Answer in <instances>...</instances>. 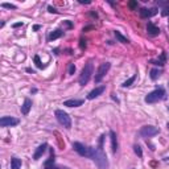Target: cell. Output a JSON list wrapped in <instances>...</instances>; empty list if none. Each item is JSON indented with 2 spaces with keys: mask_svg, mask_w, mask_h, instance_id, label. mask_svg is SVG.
Listing matches in <instances>:
<instances>
[{
  "mask_svg": "<svg viewBox=\"0 0 169 169\" xmlns=\"http://www.w3.org/2000/svg\"><path fill=\"white\" fill-rule=\"evenodd\" d=\"M82 105H83V100L82 99H69L63 102V106L66 107H80Z\"/></svg>",
  "mask_w": 169,
  "mask_h": 169,
  "instance_id": "30bf717a",
  "label": "cell"
},
{
  "mask_svg": "<svg viewBox=\"0 0 169 169\" xmlns=\"http://www.w3.org/2000/svg\"><path fill=\"white\" fill-rule=\"evenodd\" d=\"M75 73V65L74 63H70L69 65V74L71 75V74H74Z\"/></svg>",
  "mask_w": 169,
  "mask_h": 169,
  "instance_id": "cb8c5ba5",
  "label": "cell"
},
{
  "mask_svg": "<svg viewBox=\"0 0 169 169\" xmlns=\"http://www.w3.org/2000/svg\"><path fill=\"white\" fill-rule=\"evenodd\" d=\"M134 149H135V153H136V154H138V156H139V157H141V156H143V152H141V148H140V147H139V145H135V147H134Z\"/></svg>",
  "mask_w": 169,
  "mask_h": 169,
  "instance_id": "44dd1931",
  "label": "cell"
},
{
  "mask_svg": "<svg viewBox=\"0 0 169 169\" xmlns=\"http://www.w3.org/2000/svg\"><path fill=\"white\" fill-rule=\"evenodd\" d=\"M161 15H163V16H169V5H168V7H165V8L163 9Z\"/></svg>",
  "mask_w": 169,
  "mask_h": 169,
  "instance_id": "d4e9b609",
  "label": "cell"
},
{
  "mask_svg": "<svg viewBox=\"0 0 169 169\" xmlns=\"http://www.w3.org/2000/svg\"><path fill=\"white\" fill-rule=\"evenodd\" d=\"M23 23H17V24H13V28H17V27H21Z\"/></svg>",
  "mask_w": 169,
  "mask_h": 169,
  "instance_id": "f1b7e54d",
  "label": "cell"
},
{
  "mask_svg": "<svg viewBox=\"0 0 169 169\" xmlns=\"http://www.w3.org/2000/svg\"><path fill=\"white\" fill-rule=\"evenodd\" d=\"M115 37H116L120 42H123V44H127V42H128L127 37H124L123 34H120V32H118V31H115Z\"/></svg>",
  "mask_w": 169,
  "mask_h": 169,
  "instance_id": "ac0fdd59",
  "label": "cell"
},
{
  "mask_svg": "<svg viewBox=\"0 0 169 169\" xmlns=\"http://www.w3.org/2000/svg\"><path fill=\"white\" fill-rule=\"evenodd\" d=\"M110 67H111L110 62L100 63L99 67H98V70H96V73H95V82H100V81H102L103 78H105V75L107 74V71L110 70Z\"/></svg>",
  "mask_w": 169,
  "mask_h": 169,
  "instance_id": "5b68a950",
  "label": "cell"
},
{
  "mask_svg": "<svg viewBox=\"0 0 169 169\" xmlns=\"http://www.w3.org/2000/svg\"><path fill=\"white\" fill-rule=\"evenodd\" d=\"M135 80H136V75H134V77H131L129 80H127V81H125L124 83H123V87H128V86H131V85L135 82Z\"/></svg>",
  "mask_w": 169,
  "mask_h": 169,
  "instance_id": "d6986e66",
  "label": "cell"
},
{
  "mask_svg": "<svg viewBox=\"0 0 169 169\" xmlns=\"http://www.w3.org/2000/svg\"><path fill=\"white\" fill-rule=\"evenodd\" d=\"M168 109H169V107H168Z\"/></svg>",
  "mask_w": 169,
  "mask_h": 169,
  "instance_id": "4dcf8cb0",
  "label": "cell"
},
{
  "mask_svg": "<svg viewBox=\"0 0 169 169\" xmlns=\"http://www.w3.org/2000/svg\"><path fill=\"white\" fill-rule=\"evenodd\" d=\"M21 168V160H19L17 157H13L11 161V169H20Z\"/></svg>",
  "mask_w": 169,
  "mask_h": 169,
  "instance_id": "2e32d148",
  "label": "cell"
},
{
  "mask_svg": "<svg viewBox=\"0 0 169 169\" xmlns=\"http://www.w3.org/2000/svg\"><path fill=\"white\" fill-rule=\"evenodd\" d=\"M110 138H111V148L112 152L115 153L118 151V139H116V134L114 131H110Z\"/></svg>",
  "mask_w": 169,
  "mask_h": 169,
  "instance_id": "4fadbf2b",
  "label": "cell"
},
{
  "mask_svg": "<svg viewBox=\"0 0 169 169\" xmlns=\"http://www.w3.org/2000/svg\"><path fill=\"white\" fill-rule=\"evenodd\" d=\"M32 109V100L31 99H25L23 106H21V112H23L24 115H28L29 114V111Z\"/></svg>",
  "mask_w": 169,
  "mask_h": 169,
  "instance_id": "8fae6325",
  "label": "cell"
},
{
  "mask_svg": "<svg viewBox=\"0 0 169 169\" xmlns=\"http://www.w3.org/2000/svg\"><path fill=\"white\" fill-rule=\"evenodd\" d=\"M73 148H74L75 152L80 154V156L91 157V148H89V147H85L82 143H78V141L73 143Z\"/></svg>",
  "mask_w": 169,
  "mask_h": 169,
  "instance_id": "8992f818",
  "label": "cell"
},
{
  "mask_svg": "<svg viewBox=\"0 0 169 169\" xmlns=\"http://www.w3.org/2000/svg\"><path fill=\"white\" fill-rule=\"evenodd\" d=\"M44 169H60V168H57L56 165H53V164H52V165H45V168H44Z\"/></svg>",
  "mask_w": 169,
  "mask_h": 169,
  "instance_id": "484cf974",
  "label": "cell"
},
{
  "mask_svg": "<svg viewBox=\"0 0 169 169\" xmlns=\"http://www.w3.org/2000/svg\"><path fill=\"white\" fill-rule=\"evenodd\" d=\"M147 31H148V33L151 36H157L160 33V29L154 24H152V23H148V25H147Z\"/></svg>",
  "mask_w": 169,
  "mask_h": 169,
  "instance_id": "5bb4252c",
  "label": "cell"
},
{
  "mask_svg": "<svg viewBox=\"0 0 169 169\" xmlns=\"http://www.w3.org/2000/svg\"><path fill=\"white\" fill-rule=\"evenodd\" d=\"M167 127H168V128H169V123H168V124H167Z\"/></svg>",
  "mask_w": 169,
  "mask_h": 169,
  "instance_id": "f546056e",
  "label": "cell"
},
{
  "mask_svg": "<svg viewBox=\"0 0 169 169\" xmlns=\"http://www.w3.org/2000/svg\"><path fill=\"white\" fill-rule=\"evenodd\" d=\"M48 9H49V12H50V13H56V12H57V11H56L54 8H53V7H48Z\"/></svg>",
  "mask_w": 169,
  "mask_h": 169,
  "instance_id": "4316f807",
  "label": "cell"
},
{
  "mask_svg": "<svg viewBox=\"0 0 169 169\" xmlns=\"http://www.w3.org/2000/svg\"><path fill=\"white\" fill-rule=\"evenodd\" d=\"M160 75V71L157 70V69H152L151 70V78L154 81V80H157V77Z\"/></svg>",
  "mask_w": 169,
  "mask_h": 169,
  "instance_id": "ffe728a7",
  "label": "cell"
},
{
  "mask_svg": "<svg viewBox=\"0 0 169 169\" xmlns=\"http://www.w3.org/2000/svg\"><path fill=\"white\" fill-rule=\"evenodd\" d=\"M20 123L19 119L16 118H12V116H3L0 119V125L2 127H13V125H17Z\"/></svg>",
  "mask_w": 169,
  "mask_h": 169,
  "instance_id": "ba28073f",
  "label": "cell"
},
{
  "mask_svg": "<svg viewBox=\"0 0 169 169\" xmlns=\"http://www.w3.org/2000/svg\"><path fill=\"white\" fill-rule=\"evenodd\" d=\"M2 7H4V8H9V9H15V8H16V5H13V4H8V3H3Z\"/></svg>",
  "mask_w": 169,
  "mask_h": 169,
  "instance_id": "603a6c76",
  "label": "cell"
},
{
  "mask_svg": "<svg viewBox=\"0 0 169 169\" xmlns=\"http://www.w3.org/2000/svg\"><path fill=\"white\" fill-rule=\"evenodd\" d=\"M129 7H131V8H135V7H136V2H129Z\"/></svg>",
  "mask_w": 169,
  "mask_h": 169,
  "instance_id": "83f0119b",
  "label": "cell"
},
{
  "mask_svg": "<svg viewBox=\"0 0 169 169\" xmlns=\"http://www.w3.org/2000/svg\"><path fill=\"white\" fill-rule=\"evenodd\" d=\"M93 71H94V66H93V62H87V63L85 65L83 69H82L81 75H80V83H81L82 86H85V85L90 81Z\"/></svg>",
  "mask_w": 169,
  "mask_h": 169,
  "instance_id": "7a4b0ae2",
  "label": "cell"
},
{
  "mask_svg": "<svg viewBox=\"0 0 169 169\" xmlns=\"http://www.w3.org/2000/svg\"><path fill=\"white\" fill-rule=\"evenodd\" d=\"M160 132V129L154 125H144V127L140 128V135L144 136V138H152V136L157 135Z\"/></svg>",
  "mask_w": 169,
  "mask_h": 169,
  "instance_id": "52a82bcc",
  "label": "cell"
},
{
  "mask_svg": "<svg viewBox=\"0 0 169 169\" xmlns=\"http://www.w3.org/2000/svg\"><path fill=\"white\" fill-rule=\"evenodd\" d=\"M164 94H165V91L163 89H156L145 96V102L147 103H156L164 98Z\"/></svg>",
  "mask_w": 169,
  "mask_h": 169,
  "instance_id": "277c9868",
  "label": "cell"
},
{
  "mask_svg": "<svg viewBox=\"0 0 169 169\" xmlns=\"http://www.w3.org/2000/svg\"><path fill=\"white\" fill-rule=\"evenodd\" d=\"M105 90H106V86H99V87H95L94 90H93V91L89 93L87 99H95L96 96H99L103 91H105Z\"/></svg>",
  "mask_w": 169,
  "mask_h": 169,
  "instance_id": "9c48e42d",
  "label": "cell"
},
{
  "mask_svg": "<svg viewBox=\"0 0 169 169\" xmlns=\"http://www.w3.org/2000/svg\"><path fill=\"white\" fill-rule=\"evenodd\" d=\"M46 148H48V145H46V144H41L37 149H36V152H34V154H33V159H34V160H38V159H40L42 154H44V152L46 151Z\"/></svg>",
  "mask_w": 169,
  "mask_h": 169,
  "instance_id": "7c38bea8",
  "label": "cell"
},
{
  "mask_svg": "<svg viewBox=\"0 0 169 169\" xmlns=\"http://www.w3.org/2000/svg\"><path fill=\"white\" fill-rule=\"evenodd\" d=\"M154 9H147V8H143L141 11H140V16L143 17V19H147V17H151L154 15Z\"/></svg>",
  "mask_w": 169,
  "mask_h": 169,
  "instance_id": "9a60e30c",
  "label": "cell"
},
{
  "mask_svg": "<svg viewBox=\"0 0 169 169\" xmlns=\"http://www.w3.org/2000/svg\"><path fill=\"white\" fill-rule=\"evenodd\" d=\"M91 159L94 160V163L96 164V167L99 169L109 168V160H107V156L103 152L102 147H99V148H91Z\"/></svg>",
  "mask_w": 169,
  "mask_h": 169,
  "instance_id": "6da1fadb",
  "label": "cell"
},
{
  "mask_svg": "<svg viewBox=\"0 0 169 169\" xmlns=\"http://www.w3.org/2000/svg\"><path fill=\"white\" fill-rule=\"evenodd\" d=\"M56 118H57V120L60 122V124H62L65 128H71V119H70V116L67 115L65 111L62 110H57L56 111Z\"/></svg>",
  "mask_w": 169,
  "mask_h": 169,
  "instance_id": "3957f363",
  "label": "cell"
},
{
  "mask_svg": "<svg viewBox=\"0 0 169 169\" xmlns=\"http://www.w3.org/2000/svg\"><path fill=\"white\" fill-rule=\"evenodd\" d=\"M62 34H63L62 31L57 29V31H54V32H52V33H50V40H56V38H60Z\"/></svg>",
  "mask_w": 169,
  "mask_h": 169,
  "instance_id": "e0dca14e",
  "label": "cell"
},
{
  "mask_svg": "<svg viewBox=\"0 0 169 169\" xmlns=\"http://www.w3.org/2000/svg\"><path fill=\"white\" fill-rule=\"evenodd\" d=\"M34 62H36V65H37V67H42V63H41V61H40V57L38 56H34Z\"/></svg>",
  "mask_w": 169,
  "mask_h": 169,
  "instance_id": "7402d4cb",
  "label": "cell"
}]
</instances>
